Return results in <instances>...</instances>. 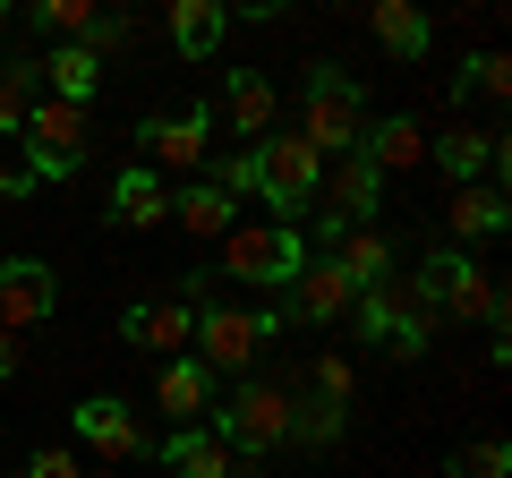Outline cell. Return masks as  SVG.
<instances>
[{
	"instance_id": "1",
	"label": "cell",
	"mask_w": 512,
	"mask_h": 478,
	"mask_svg": "<svg viewBox=\"0 0 512 478\" xmlns=\"http://www.w3.org/2000/svg\"><path fill=\"white\" fill-rule=\"evenodd\" d=\"M299 146L316 154V163H342V154H359V137H367V94H359V77L342 69V60H316L308 69V120H299Z\"/></svg>"
},
{
	"instance_id": "2",
	"label": "cell",
	"mask_w": 512,
	"mask_h": 478,
	"mask_svg": "<svg viewBox=\"0 0 512 478\" xmlns=\"http://www.w3.org/2000/svg\"><path fill=\"white\" fill-rule=\"evenodd\" d=\"M282 316L265 308H222V299H197V368L205 376H256V350L274 342Z\"/></svg>"
},
{
	"instance_id": "3",
	"label": "cell",
	"mask_w": 512,
	"mask_h": 478,
	"mask_svg": "<svg viewBox=\"0 0 512 478\" xmlns=\"http://www.w3.org/2000/svg\"><path fill=\"white\" fill-rule=\"evenodd\" d=\"M26 180H69V171L77 163H86V111H77V103H52V94H35V111H26Z\"/></svg>"
},
{
	"instance_id": "4",
	"label": "cell",
	"mask_w": 512,
	"mask_h": 478,
	"mask_svg": "<svg viewBox=\"0 0 512 478\" xmlns=\"http://www.w3.org/2000/svg\"><path fill=\"white\" fill-rule=\"evenodd\" d=\"M350 316H359V342L393 350V359H427V342H436V316L419 308V299L402 291V282H376V291L350 299Z\"/></svg>"
},
{
	"instance_id": "5",
	"label": "cell",
	"mask_w": 512,
	"mask_h": 478,
	"mask_svg": "<svg viewBox=\"0 0 512 478\" xmlns=\"http://www.w3.org/2000/svg\"><path fill=\"white\" fill-rule=\"evenodd\" d=\"M291 393L282 385H256V376H239L231 410H214V436L231 444V453H274V444H291Z\"/></svg>"
},
{
	"instance_id": "6",
	"label": "cell",
	"mask_w": 512,
	"mask_h": 478,
	"mask_svg": "<svg viewBox=\"0 0 512 478\" xmlns=\"http://www.w3.org/2000/svg\"><path fill=\"white\" fill-rule=\"evenodd\" d=\"M308 257H316V248H308L299 231H239V222L222 231V274H231V282H256V291H291V274H299Z\"/></svg>"
},
{
	"instance_id": "7",
	"label": "cell",
	"mask_w": 512,
	"mask_h": 478,
	"mask_svg": "<svg viewBox=\"0 0 512 478\" xmlns=\"http://www.w3.org/2000/svg\"><path fill=\"white\" fill-rule=\"evenodd\" d=\"M427 257H436V308H444V316L504 333V282H495L470 248H427Z\"/></svg>"
},
{
	"instance_id": "8",
	"label": "cell",
	"mask_w": 512,
	"mask_h": 478,
	"mask_svg": "<svg viewBox=\"0 0 512 478\" xmlns=\"http://www.w3.org/2000/svg\"><path fill=\"white\" fill-rule=\"evenodd\" d=\"M256 197L265 205H282V214H316V180H325V163H316L308 146H299V137H256Z\"/></svg>"
},
{
	"instance_id": "9",
	"label": "cell",
	"mask_w": 512,
	"mask_h": 478,
	"mask_svg": "<svg viewBox=\"0 0 512 478\" xmlns=\"http://www.w3.org/2000/svg\"><path fill=\"white\" fill-rule=\"evenodd\" d=\"M316 188H325V205H316V231H325V248H333L342 231H359V222L384 205V180H376V163H367V154H342V163H333Z\"/></svg>"
},
{
	"instance_id": "10",
	"label": "cell",
	"mask_w": 512,
	"mask_h": 478,
	"mask_svg": "<svg viewBox=\"0 0 512 478\" xmlns=\"http://www.w3.org/2000/svg\"><path fill=\"white\" fill-rule=\"evenodd\" d=\"M137 137H146V171L154 180H163V171H197L205 146H214V111H197V103L188 111H154Z\"/></svg>"
},
{
	"instance_id": "11",
	"label": "cell",
	"mask_w": 512,
	"mask_h": 478,
	"mask_svg": "<svg viewBox=\"0 0 512 478\" xmlns=\"http://www.w3.org/2000/svg\"><path fill=\"white\" fill-rule=\"evenodd\" d=\"M60 308V274L43 257H0V333H26Z\"/></svg>"
},
{
	"instance_id": "12",
	"label": "cell",
	"mask_w": 512,
	"mask_h": 478,
	"mask_svg": "<svg viewBox=\"0 0 512 478\" xmlns=\"http://www.w3.org/2000/svg\"><path fill=\"white\" fill-rule=\"evenodd\" d=\"M350 299H359V291L342 282V265H333V257H308V265L291 274V291H282V325H342Z\"/></svg>"
},
{
	"instance_id": "13",
	"label": "cell",
	"mask_w": 512,
	"mask_h": 478,
	"mask_svg": "<svg viewBox=\"0 0 512 478\" xmlns=\"http://www.w3.org/2000/svg\"><path fill=\"white\" fill-rule=\"evenodd\" d=\"M69 427H77V444H86V453H103V461H137V453H154V436L137 427V410L111 402V393L77 402V410H69Z\"/></svg>"
},
{
	"instance_id": "14",
	"label": "cell",
	"mask_w": 512,
	"mask_h": 478,
	"mask_svg": "<svg viewBox=\"0 0 512 478\" xmlns=\"http://www.w3.org/2000/svg\"><path fill=\"white\" fill-rule=\"evenodd\" d=\"M359 154L376 163V180H402V171H419V163H427V129L410 120V111H393V120H367Z\"/></svg>"
},
{
	"instance_id": "15",
	"label": "cell",
	"mask_w": 512,
	"mask_h": 478,
	"mask_svg": "<svg viewBox=\"0 0 512 478\" xmlns=\"http://www.w3.org/2000/svg\"><path fill=\"white\" fill-rule=\"evenodd\" d=\"M120 342L188 350V342H197V308H188V299H146V308H128V316H120Z\"/></svg>"
},
{
	"instance_id": "16",
	"label": "cell",
	"mask_w": 512,
	"mask_h": 478,
	"mask_svg": "<svg viewBox=\"0 0 512 478\" xmlns=\"http://www.w3.org/2000/svg\"><path fill=\"white\" fill-rule=\"evenodd\" d=\"M325 257L342 265V282H350V291H376V282H393V239H384L376 222H359V231H342V239L325 248Z\"/></svg>"
},
{
	"instance_id": "17",
	"label": "cell",
	"mask_w": 512,
	"mask_h": 478,
	"mask_svg": "<svg viewBox=\"0 0 512 478\" xmlns=\"http://www.w3.org/2000/svg\"><path fill=\"white\" fill-rule=\"evenodd\" d=\"M111 222H120V231H154V222H171V188L154 180L146 163H128L120 180H111Z\"/></svg>"
},
{
	"instance_id": "18",
	"label": "cell",
	"mask_w": 512,
	"mask_h": 478,
	"mask_svg": "<svg viewBox=\"0 0 512 478\" xmlns=\"http://www.w3.org/2000/svg\"><path fill=\"white\" fill-rule=\"evenodd\" d=\"M427 163L444 171L453 188H470V180H495V137L487 129H453V137H427ZM504 188V180H495Z\"/></svg>"
},
{
	"instance_id": "19",
	"label": "cell",
	"mask_w": 512,
	"mask_h": 478,
	"mask_svg": "<svg viewBox=\"0 0 512 478\" xmlns=\"http://www.w3.org/2000/svg\"><path fill=\"white\" fill-rule=\"evenodd\" d=\"M163 461H171V478H231V470H239V453L214 436V427H171V436H163Z\"/></svg>"
},
{
	"instance_id": "20",
	"label": "cell",
	"mask_w": 512,
	"mask_h": 478,
	"mask_svg": "<svg viewBox=\"0 0 512 478\" xmlns=\"http://www.w3.org/2000/svg\"><path fill=\"white\" fill-rule=\"evenodd\" d=\"M444 222H453V248H470V239H495V231H504V188H495V180H470V188H453Z\"/></svg>"
},
{
	"instance_id": "21",
	"label": "cell",
	"mask_w": 512,
	"mask_h": 478,
	"mask_svg": "<svg viewBox=\"0 0 512 478\" xmlns=\"http://www.w3.org/2000/svg\"><path fill=\"white\" fill-rule=\"evenodd\" d=\"M367 26H376V43H384L393 60H419L427 43H436V26H427L419 0H376V9H367Z\"/></svg>"
},
{
	"instance_id": "22",
	"label": "cell",
	"mask_w": 512,
	"mask_h": 478,
	"mask_svg": "<svg viewBox=\"0 0 512 478\" xmlns=\"http://www.w3.org/2000/svg\"><path fill=\"white\" fill-rule=\"evenodd\" d=\"M222 120H231L239 137H274V86H265V77L256 69H231V86H222Z\"/></svg>"
},
{
	"instance_id": "23",
	"label": "cell",
	"mask_w": 512,
	"mask_h": 478,
	"mask_svg": "<svg viewBox=\"0 0 512 478\" xmlns=\"http://www.w3.org/2000/svg\"><path fill=\"white\" fill-rule=\"evenodd\" d=\"M43 86H52V103H94V86H103V60L86 52V43H52V60H43Z\"/></svg>"
},
{
	"instance_id": "24",
	"label": "cell",
	"mask_w": 512,
	"mask_h": 478,
	"mask_svg": "<svg viewBox=\"0 0 512 478\" xmlns=\"http://www.w3.org/2000/svg\"><path fill=\"white\" fill-rule=\"evenodd\" d=\"M231 214H239V205L222 197L214 180H180V188H171V222H188L197 239H222V231H231Z\"/></svg>"
},
{
	"instance_id": "25",
	"label": "cell",
	"mask_w": 512,
	"mask_h": 478,
	"mask_svg": "<svg viewBox=\"0 0 512 478\" xmlns=\"http://www.w3.org/2000/svg\"><path fill=\"white\" fill-rule=\"evenodd\" d=\"M154 393H163V410H171L180 427H205V410H214V376H205L197 359H171Z\"/></svg>"
},
{
	"instance_id": "26",
	"label": "cell",
	"mask_w": 512,
	"mask_h": 478,
	"mask_svg": "<svg viewBox=\"0 0 512 478\" xmlns=\"http://www.w3.org/2000/svg\"><path fill=\"white\" fill-rule=\"evenodd\" d=\"M222 26H231V18H222V0H171V43H180L188 60H205V52H214V43H222Z\"/></svg>"
},
{
	"instance_id": "27",
	"label": "cell",
	"mask_w": 512,
	"mask_h": 478,
	"mask_svg": "<svg viewBox=\"0 0 512 478\" xmlns=\"http://www.w3.org/2000/svg\"><path fill=\"white\" fill-rule=\"evenodd\" d=\"M35 86H43V69H26V60H9V69H0V137H18V129H26Z\"/></svg>"
},
{
	"instance_id": "28",
	"label": "cell",
	"mask_w": 512,
	"mask_h": 478,
	"mask_svg": "<svg viewBox=\"0 0 512 478\" xmlns=\"http://www.w3.org/2000/svg\"><path fill=\"white\" fill-rule=\"evenodd\" d=\"M342 427H350L342 402H299V410H291V444H316V453H325V444H342Z\"/></svg>"
},
{
	"instance_id": "29",
	"label": "cell",
	"mask_w": 512,
	"mask_h": 478,
	"mask_svg": "<svg viewBox=\"0 0 512 478\" xmlns=\"http://www.w3.org/2000/svg\"><path fill=\"white\" fill-rule=\"evenodd\" d=\"M444 478H512V444H504V436H478V444H461V453L444 461Z\"/></svg>"
},
{
	"instance_id": "30",
	"label": "cell",
	"mask_w": 512,
	"mask_h": 478,
	"mask_svg": "<svg viewBox=\"0 0 512 478\" xmlns=\"http://www.w3.org/2000/svg\"><path fill=\"white\" fill-rule=\"evenodd\" d=\"M94 26V0H35V35L43 43H77Z\"/></svg>"
},
{
	"instance_id": "31",
	"label": "cell",
	"mask_w": 512,
	"mask_h": 478,
	"mask_svg": "<svg viewBox=\"0 0 512 478\" xmlns=\"http://www.w3.org/2000/svg\"><path fill=\"white\" fill-rule=\"evenodd\" d=\"M77 43H86L94 60H111V52H128V43H137V18H128V9H94V26H86Z\"/></svg>"
},
{
	"instance_id": "32",
	"label": "cell",
	"mask_w": 512,
	"mask_h": 478,
	"mask_svg": "<svg viewBox=\"0 0 512 478\" xmlns=\"http://www.w3.org/2000/svg\"><path fill=\"white\" fill-rule=\"evenodd\" d=\"M214 188H222V197H231V205H239V197H256V154H248V146H239V154H222Z\"/></svg>"
},
{
	"instance_id": "33",
	"label": "cell",
	"mask_w": 512,
	"mask_h": 478,
	"mask_svg": "<svg viewBox=\"0 0 512 478\" xmlns=\"http://www.w3.org/2000/svg\"><path fill=\"white\" fill-rule=\"evenodd\" d=\"M316 402H342V410H350V359H342V350L316 359Z\"/></svg>"
},
{
	"instance_id": "34",
	"label": "cell",
	"mask_w": 512,
	"mask_h": 478,
	"mask_svg": "<svg viewBox=\"0 0 512 478\" xmlns=\"http://www.w3.org/2000/svg\"><path fill=\"white\" fill-rule=\"evenodd\" d=\"M18 478H86V470H77V453H69V444H43V453L26 461Z\"/></svg>"
},
{
	"instance_id": "35",
	"label": "cell",
	"mask_w": 512,
	"mask_h": 478,
	"mask_svg": "<svg viewBox=\"0 0 512 478\" xmlns=\"http://www.w3.org/2000/svg\"><path fill=\"white\" fill-rule=\"evenodd\" d=\"M26 368V350H18V333H0V385H9V376Z\"/></svg>"
},
{
	"instance_id": "36",
	"label": "cell",
	"mask_w": 512,
	"mask_h": 478,
	"mask_svg": "<svg viewBox=\"0 0 512 478\" xmlns=\"http://www.w3.org/2000/svg\"><path fill=\"white\" fill-rule=\"evenodd\" d=\"M231 478H256V470H231Z\"/></svg>"
},
{
	"instance_id": "37",
	"label": "cell",
	"mask_w": 512,
	"mask_h": 478,
	"mask_svg": "<svg viewBox=\"0 0 512 478\" xmlns=\"http://www.w3.org/2000/svg\"><path fill=\"white\" fill-rule=\"evenodd\" d=\"M0 69H9V60H0Z\"/></svg>"
}]
</instances>
